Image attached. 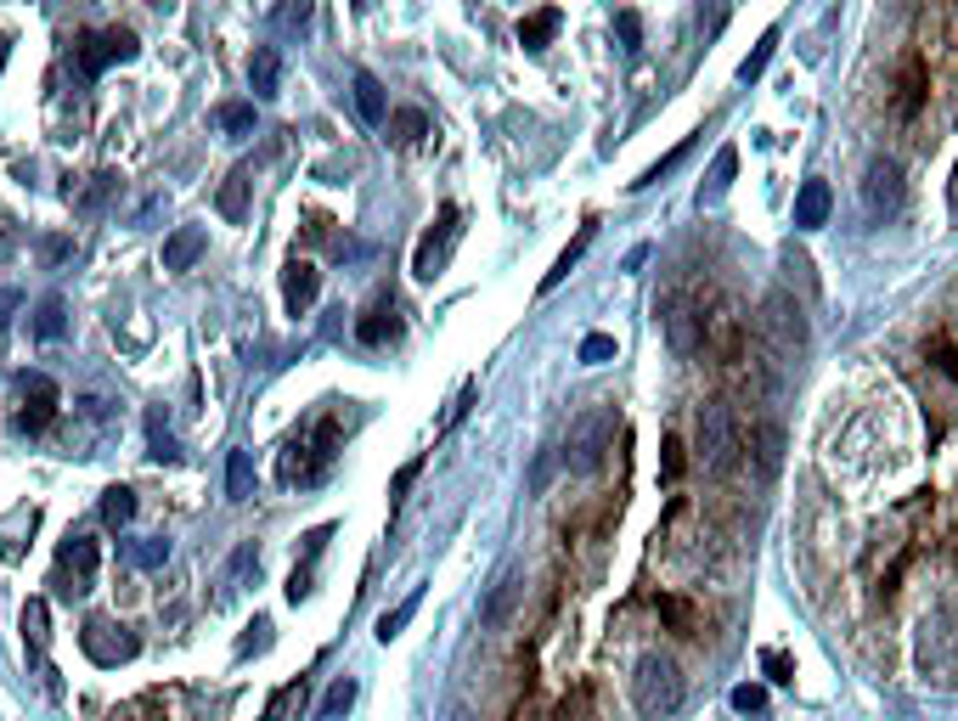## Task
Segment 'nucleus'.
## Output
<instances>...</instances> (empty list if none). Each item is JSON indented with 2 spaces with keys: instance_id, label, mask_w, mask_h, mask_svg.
<instances>
[{
  "instance_id": "nucleus-12",
  "label": "nucleus",
  "mask_w": 958,
  "mask_h": 721,
  "mask_svg": "<svg viewBox=\"0 0 958 721\" xmlns=\"http://www.w3.org/2000/svg\"><path fill=\"white\" fill-rule=\"evenodd\" d=\"M609 439H615V412H592V417L581 423L575 445H570V451H575L570 463H575L581 474H592V468L603 463V451H609Z\"/></svg>"
},
{
  "instance_id": "nucleus-2",
  "label": "nucleus",
  "mask_w": 958,
  "mask_h": 721,
  "mask_svg": "<svg viewBox=\"0 0 958 721\" xmlns=\"http://www.w3.org/2000/svg\"><path fill=\"white\" fill-rule=\"evenodd\" d=\"M682 699H688V682H682L676 660L643 654L638 671H632V704H638V715H643V721H665V715L682 710Z\"/></svg>"
},
{
  "instance_id": "nucleus-35",
  "label": "nucleus",
  "mask_w": 958,
  "mask_h": 721,
  "mask_svg": "<svg viewBox=\"0 0 958 721\" xmlns=\"http://www.w3.org/2000/svg\"><path fill=\"white\" fill-rule=\"evenodd\" d=\"M772 51H778V29H767V34L755 40V51L739 62V79H744V85H750V79H761V73H767V62H772Z\"/></svg>"
},
{
  "instance_id": "nucleus-42",
  "label": "nucleus",
  "mask_w": 958,
  "mask_h": 721,
  "mask_svg": "<svg viewBox=\"0 0 958 721\" xmlns=\"http://www.w3.org/2000/svg\"><path fill=\"white\" fill-rule=\"evenodd\" d=\"M113 187H119V175H97V180H91V187H85V192H79L73 204H79V209H97V204H102V198H108Z\"/></svg>"
},
{
  "instance_id": "nucleus-30",
  "label": "nucleus",
  "mask_w": 958,
  "mask_h": 721,
  "mask_svg": "<svg viewBox=\"0 0 958 721\" xmlns=\"http://www.w3.org/2000/svg\"><path fill=\"white\" fill-rule=\"evenodd\" d=\"M226 496L231 502L254 496V457H248V451H231V457H226Z\"/></svg>"
},
{
  "instance_id": "nucleus-41",
  "label": "nucleus",
  "mask_w": 958,
  "mask_h": 721,
  "mask_svg": "<svg viewBox=\"0 0 958 721\" xmlns=\"http://www.w3.org/2000/svg\"><path fill=\"white\" fill-rule=\"evenodd\" d=\"M615 34L626 51H643V18L638 12H615Z\"/></svg>"
},
{
  "instance_id": "nucleus-13",
  "label": "nucleus",
  "mask_w": 958,
  "mask_h": 721,
  "mask_svg": "<svg viewBox=\"0 0 958 721\" xmlns=\"http://www.w3.org/2000/svg\"><path fill=\"white\" fill-rule=\"evenodd\" d=\"M316 294H322V270L310 259H288V270H283V305H288V316H305L316 305Z\"/></svg>"
},
{
  "instance_id": "nucleus-10",
  "label": "nucleus",
  "mask_w": 958,
  "mask_h": 721,
  "mask_svg": "<svg viewBox=\"0 0 958 721\" xmlns=\"http://www.w3.org/2000/svg\"><path fill=\"white\" fill-rule=\"evenodd\" d=\"M660 327H665V344H671V355H682V360H693L705 349V310L700 305H688V299H671L665 310H660Z\"/></svg>"
},
{
  "instance_id": "nucleus-17",
  "label": "nucleus",
  "mask_w": 958,
  "mask_h": 721,
  "mask_svg": "<svg viewBox=\"0 0 958 721\" xmlns=\"http://www.w3.org/2000/svg\"><path fill=\"white\" fill-rule=\"evenodd\" d=\"M248 85H254V97H277L283 90V51L277 46H259L248 57Z\"/></svg>"
},
{
  "instance_id": "nucleus-31",
  "label": "nucleus",
  "mask_w": 958,
  "mask_h": 721,
  "mask_svg": "<svg viewBox=\"0 0 958 721\" xmlns=\"http://www.w3.org/2000/svg\"><path fill=\"white\" fill-rule=\"evenodd\" d=\"M384 125H389V141H395V147H412V141L428 136V113H417V108H401V113H389Z\"/></svg>"
},
{
  "instance_id": "nucleus-23",
  "label": "nucleus",
  "mask_w": 958,
  "mask_h": 721,
  "mask_svg": "<svg viewBox=\"0 0 958 721\" xmlns=\"http://www.w3.org/2000/svg\"><path fill=\"white\" fill-rule=\"evenodd\" d=\"M592 237H597V220H586V226H581V237H575V243H570V248H564L559 259H553V270H547V277H542V294H553V288H559V283L570 277V270L581 265V254L592 248Z\"/></svg>"
},
{
  "instance_id": "nucleus-50",
  "label": "nucleus",
  "mask_w": 958,
  "mask_h": 721,
  "mask_svg": "<svg viewBox=\"0 0 958 721\" xmlns=\"http://www.w3.org/2000/svg\"><path fill=\"white\" fill-rule=\"evenodd\" d=\"M0 73H7V34H0Z\"/></svg>"
},
{
  "instance_id": "nucleus-3",
  "label": "nucleus",
  "mask_w": 958,
  "mask_h": 721,
  "mask_svg": "<svg viewBox=\"0 0 958 721\" xmlns=\"http://www.w3.org/2000/svg\"><path fill=\"white\" fill-rule=\"evenodd\" d=\"M79 649H85V660H91V665H102V671L130 665V660L141 654L136 631H130L125 620H108V614H91V620L79 625Z\"/></svg>"
},
{
  "instance_id": "nucleus-33",
  "label": "nucleus",
  "mask_w": 958,
  "mask_h": 721,
  "mask_svg": "<svg viewBox=\"0 0 958 721\" xmlns=\"http://www.w3.org/2000/svg\"><path fill=\"white\" fill-rule=\"evenodd\" d=\"M147 457H158V463H176L181 451H176V434H169V423H164V412H147Z\"/></svg>"
},
{
  "instance_id": "nucleus-24",
  "label": "nucleus",
  "mask_w": 958,
  "mask_h": 721,
  "mask_svg": "<svg viewBox=\"0 0 958 721\" xmlns=\"http://www.w3.org/2000/svg\"><path fill=\"white\" fill-rule=\"evenodd\" d=\"M248 187H254V180H248V164H237V169L226 175V187H220V198H215L226 220H243V215H248Z\"/></svg>"
},
{
  "instance_id": "nucleus-21",
  "label": "nucleus",
  "mask_w": 958,
  "mask_h": 721,
  "mask_svg": "<svg viewBox=\"0 0 958 721\" xmlns=\"http://www.w3.org/2000/svg\"><path fill=\"white\" fill-rule=\"evenodd\" d=\"M559 23H564V12H559V7L531 12L525 23H518V46H525V51H547V46H553V34H559Z\"/></svg>"
},
{
  "instance_id": "nucleus-1",
  "label": "nucleus",
  "mask_w": 958,
  "mask_h": 721,
  "mask_svg": "<svg viewBox=\"0 0 958 721\" xmlns=\"http://www.w3.org/2000/svg\"><path fill=\"white\" fill-rule=\"evenodd\" d=\"M693 451L711 474H733L739 468V451H744V428L733 417L728 401H705L700 417H693Z\"/></svg>"
},
{
  "instance_id": "nucleus-44",
  "label": "nucleus",
  "mask_w": 958,
  "mask_h": 721,
  "mask_svg": "<svg viewBox=\"0 0 958 721\" xmlns=\"http://www.w3.org/2000/svg\"><path fill=\"white\" fill-rule=\"evenodd\" d=\"M417 474H423V457H412V463L395 474V485H389V507H401V496L412 491V480H417Z\"/></svg>"
},
{
  "instance_id": "nucleus-40",
  "label": "nucleus",
  "mask_w": 958,
  "mask_h": 721,
  "mask_svg": "<svg viewBox=\"0 0 958 721\" xmlns=\"http://www.w3.org/2000/svg\"><path fill=\"white\" fill-rule=\"evenodd\" d=\"M277 29L283 34H305L310 29V0H288V7L277 12Z\"/></svg>"
},
{
  "instance_id": "nucleus-37",
  "label": "nucleus",
  "mask_w": 958,
  "mask_h": 721,
  "mask_svg": "<svg viewBox=\"0 0 958 721\" xmlns=\"http://www.w3.org/2000/svg\"><path fill=\"white\" fill-rule=\"evenodd\" d=\"M248 570H259V553H254V547H237V553H231V564H226V581H220V592H226V597H231V592H243Z\"/></svg>"
},
{
  "instance_id": "nucleus-32",
  "label": "nucleus",
  "mask_w": 958,
  "mask_h": 721,
  "mask_svg": "<svg viewBox=\"0 0 958 721\" xmlns=\"http://www.w3.org/2000/svg\"><path fill=\"white\" fill-rule=\"evenodd\" d=\"M125 559L136 570H164L169 564V541L164 535H141V541H130V547H125Z\"/></svg>"
},
{
  "instance_id": "nucleus-26",
  "label": "nucleus",
  "mask_w": 958,
  "mask_h": 721,
  "mask_svg": "<svg viewBox=\"0 0 958 721\" xmlns=\"http://www.w3.org/2000/svg\"><path fill=\"white\" fill-rule=\"evenodd\" d=\"M733 169H739V147H722L717 164H711V180L700 187V204H722V192L733 187Z\"/></svg>"
},
{
  "instance_id": "nucleus-51",
  "label": "nucleus",
  "mask_w": 958,
  "mask_h": 721,
  "mask_svg": "<svg viewBox=\"0 0 958 721\" xmlns=\"http://www.w3.org/2000/svg\"><path fill=\"white\" fill-rule=\"evenodd\" d=\"M952 209H958V169H952Z\"/></svg>"
},
{
  "instance_id": "nucleus-43",
  "label": "nucleus",
  "mask_w": 958,
  "mask_h": 721,
  "mask_svg": "<svg viewBox=\"0 0 958 721\" xmlns=\"http://www.w3.org/2000/svg\"><path fill=\"white\" fill-rule=\"evenodd\" d=\"M474 395H480V384H474V378H463V389H457V401H452V412H446V428H457V423L468 417V406H474Z\"/></svg>"
},
{
  "instance_id": "nucleus-47",
  "label": "nucleus",
  "mask_w": 958,
  "mask_h": 721,
  "mask_svg": "<svg viewBox=\"0 0 958 721\" xmlns=\"http://www.w3.org/2000/svg\"><path fill=\"white\" fill-rule=\"evenodd\" d=\"M660 474H665V485H676V480H682V445H676V439H665V457H660Z\"/></svg>"
},
{
  "instance_id": "nucleus-15",
  "label": "nucleus",
  "mask_w": 958,
  "mask_h": 721,
  "mask_svg": "<svg viewBox=\"0 0 958 721\" xmlns=\"http://www.w3.org/2000/svg\"><path fill=\"white\" fill-rule=\"evenodd\" d=\"M204 248H209L204 226H176L164 237V270H192L204 259Z\"/></svg>"
},
{
  "instance_id": "nucleus-22",
  "label": "nucleus",
  "mask_w": 958,
  "mask_h": 721,
  "mask_svg": "<svg viewBox=\"0 0 958 721\" xmlns=\"http://www.w3.org/2000/svg\"><path fill=\"white\" fill-rule=\"evenodd\" d=\"M23 643H29V654H46L51 649V603L46 597H29L23 603Z\"/></svg>"
},
{
  "instance_id": "nucleus-11",
  "label": "nucleus",
  "mask_w": 958,
  "mask_h": 721,
  "mask_svg": "<svg viewBox=\"0 0 958 721\" xmlns=\"http://www.w3.org/2000/svg\"><path fill=\"white\" fill-rule=\"evenodd\" d=\"M767 338H772L778 355H796L807 344V322H801V305L790 294H772L767 299Z\"/></svg>"
},
{
  "instance_id": "nucleus-27",
  "label": "nucleus",
  "mask_w": 958,
  "mask_h": 721,
  "mask_svg": "<svg viewBox=\"0 0 958 721\" xmlns=\"http://www.w3.org/2000/svg\"><path fill=\"white\" fill-rule=\"evenodd\" d=\"M778 463H783V428L778 423H761L755 428V468H761V480H772Z\"/></svg>"
},
{
  "instance_id": "nucleus-45",
  "label": "nucleus",
  "mask_w": 958,
  "mask_h": 721,
  "mask_svg": "<svg viewBox=\"0 0 958 721\" xmlns=\"http://www.w3.org/2000/svg\"><path fill=\"white\" fill-rule=\"evenodd\" d=\"M660 614H665L676 631H688V625H693V609H688L682 597H660Z\"/></svg>"
},
{
  "instance_id": "nucleus-28",
  "label": "nucleus",
  "mask_w": 958,
  "mask_h": 721,
  "mask_svg": "<svg viewBox=\"0 0 958 721\" xmlns=\"http://www.w3.org/2000/svg\"><path fill=\"white\" fill-rule=\"evenodd\" d=\"M130 518H136V491L130 485H108L102 491V524L108 530H125Z\"/></svg>"
},
{
  "instance_id": "nucleus-14",
  "label": "nucleus",
  "mask_w": 958,
  "mask_h": 721,
  "mask_svg": "<svg viewBox=\"0 0 958 721\" xmlns=\"http://www.w3.org/2000/svg\"><path fill=\"white\" fill-rule=\"evenodd\" d=\"M518 592H525V575H518V570H502V575H496V586H491V592H485V603H480V625H485V631L507 625V614H513Z\"/></svg>"
},
{
  "instance_id": "nucleus-34",
  "label": "nucleus",
  "mask_w": 958,
  "mask_h": 721,
  "mask_svg": "<svg viewBox=\"0 0 958 721\" xmlns=\"http://www.w3.org/2000/svg\"><path fill=\"white\" fill-rule=\"evenodd\" d=\"M299 704H305V676H299V682H288V688H277L259 721H294V710H299Z\"/></svg>"
},
{
  "instance_id": "nucleus-5",
  "label": "nucleus",
  "mask_w": 958,
  "mask_h": 721,
  "mask_svg": "<svg viewBox=\"0 0 958 721\" xmlns=\"http://www.w3.org/2000/svg\"><path fill=\"white\" fill-rule=\"evenodd\" d=\"M457 237H463V209H457V204H446V209H441V220H434V226L423 231V243H417V254H412V277H417V283H434V277H441V270L452 265Z\"/></svg>"
},
{
  "instance_id": "nucleus-38",
  "label": "nucleus",
  "mask_w": 958,
  "mask_h": 721,
  "mask_svg": "<svg viewBox=\"0 0 958 721\" xmlns=\"http://www.w3.org/2000/svg\"><path fill=\"white\" fill-rule=\"evenodd\" d=\"M350 704H356V676H344V682H333V693L322 699V715H316V721H333V715H344Z\"/></svg>"
},
{
  "instance_id": "nucleus-46",
  "label": "nucleus",
  "mask_w": 958,
  "mask_h": 721,
  "mask_svg": "<svg viewBox=\"0 0 958 721\" xmlns=\"http://www.w3.org/2000/svg\"><path fill=\"white\" fill-rule=\"evenodd\" d=\"M682 152H688V141H682V147H676V152H665V158H660V164H654V169H649V175H643V180H632V187H654V180H660V175H671V169H676V164H682Z\"/></svg>"
},
{
  "instance_id": "nucleus-36",
  "label": "nucleus",
  "mask_w": 958,
  "mask_h": 721,
  "mask_svg": "<svg viewBox=\"0 0 958 721\" xmlns=\"http://www.w3.org/2000/svg\"><path fill=\"white\" fill-rule=\"evenodd\" d=\"M215 125H220L226 136H248V130H254V102H220V108H215Z\"/></svg>"
},
{
  "instance_id": "nucleus-48",
  "label": "nucleus",
  "mask_w": 958,
  "mask_h": 721,
  "mask_svg": "<svg viewBox=\"0 0 958 721\" xmlns=\"http://www.w3.org/2000/svg\"><path fill=\"white\" fill-rule=\"evenodd\" d=\"M761 704H767V693H761V688H733V710H744V715H750V710H761Z\"/></svg>"
},
{
  "instance_id": "nucleus-9",
  "label": "nucleus",
  "mask_w": 958,
  "mask_h": 721,
  "mask_svg": "<svg viewBox=\"0 0 958 721\" xmlns=\"http://www.w3.org/2000/svg\"><path fill=\"white\" fill-rule=\"evenodd\" d=\"M902 198H908L902 169H897L891 158H875V164H868V175H862V209H868V220H891V215L902 209Z\"/></svg>"
},
{
  "instance_id": "nucleus-6",
  "label": "nucleus",
  "mask_w": 958,
  "mask_h": 721,
  "mask_svg": "<svg viewBox=\"0 0 958 721\" xmlns=\"http://www.w3.org/2000/svg\"><path fill=\"white\" fill-rule=\"evenodd\" d=\"M141 46H136V34L130 29H85L79 40H73V62H79V73L85 79H97L102 68H113V62H130Z\"/></svg>"
},
{
  "instance_id": "nucleus-19",
  "label": "nucleus",
  "mask_w": 958,
  "mask_h": 721,
  "mask_svg": "<svg viewBox=\"0 0 958 721\" xmlns=\"http://www.w3.org/2000/svg\"><path fill=\"white\" fill-rule=\"evenodd\" d=\"M947 649H952V631H947V620H925V643H919V665H925L930 676H941V682H947Z\"/></svg>"
},
{
  "instance_id": "nucleus-8",
  "label": "nucleus",
  "mask_w": 958,
  "mask_h": 721,
  "mask_svg": "<svg viewBox=\"0 0 958 721\" xmlns=\"http://www.w3.org/2000/svg\"><path fill=\"white\" fill-rule=\"evenodd\" d=\"M97 564H102L97 541H91V535H68L62 547H57V581H51L57 597H85V592H91Z\"/></svg>"
},
{
  "instance_id": "nucleus-49",
  "label": "nucleus",
  "mask_w": 958,
  "mask_h": 721,
  "mask_svg": "<svg viewBox=\"0 0 958 721\" xmlns=\"http://www.w3.org/2000/svg\"><path fill=\"white\" fill-rule=\"evenodd\" d=\"M553 480V451H542V457H536V468H531V491H542Z\"/></svg>"
},
{
  "instance_id": "nucleus-29",
  "label": "nucleus",
  "mask_w": 958,
  "mask_h": 721,
  "mask_svg": "<svg viewBox=\"0 0 958 721\" xmlns=\"http://www.w3.org/2000/svg\"><path fill=\"white\" fill-rule=\"evenodd\" d=\"M417 603H423V592H406L395 609L378 614V643H395V638H401V631L412 625V614H417Z\"/></svg>"
},
{
  "instance_id": "nucleus-39",
  "label": "nucleus",
  "mask_w": 958,
  "mask_h": 721,
  "mask_svg": "<svg viewBox=\"0 0 958 721\" xmlns=\"http://www.w3.org/2000/svg\"><path fill=\"white\" fill-rule=\"evenodd\" d=\"M581 360H586V367H603V360H615V338H609V333H586V338H581Z\"/></svg>"
},
{
  "instance_id": "nucleus-7",
  "label": "nucleus",
  "mask_w": 958,
  "mask_h": 721,
  "mask_svg": "<svg viewBox=\"0 0 958 721\" xmlns=\"http://www.w3.org/2000/svg\"><path fill=\"white\" fill-rule=\"evenodd\" d=\"M333 439H338V423H322L316 439H294L283 451V468H277L283 485H316L327 474V463H333Z\"/></svg>"
},
{
  "instance_id": "nucleus-25",
  "label": "nucleus",
  "mask_w": 958,
  "mask_h": 721,
  "mask_svg": "<svg viewBox=\"0 0 958 721\" xmlns=\"http://www.w3.org/2000/svg\"><path fill=\"white\" fill-rule=\"evenodd\" d=\"M62 333H68V305H62V294H46V299L34 305V338L57 344Z\"/></svg>"
},
{
  "instance_id": "nucleus-16",
  "label": "nucleus",
  "mask_w": 958,
  "mask_h": 721,
  "mask_svg": "<svg viewBox=\"0 0 958 721\" xmlns=\"http://www.w3.org/2000/svg\"><path fill=\"white\" fill-rule=\"evenodd\" d=\"M834 198H829V180H801V192H796V226L801 231H818L829 220Z\"/></svg>"
},
{
  "instance_id": "nucleus-18",
  "label": "nucleus",
  "mask_w": 958,
  "mask_h": 721,
  "mask_svg": "<svg viewBox=\"0 0 958 721\" xmlns=\"http://www.w3.org/2000/svg\"><path fill=\"white\" fill-rule=\"evenodd\" d=\"M350 90H356V113L367 119V125H384L389 119V102H384V85L367 73V68H356L350 73Z\"/></svg>"
},
{
  "instance_id": "nucleus-4",
  "label": "nucleus",
  "mask_w": 958,
  "mask_h": 721,
  "mask_svg": "<svg viewBox=\"0 0 958 721\" xmlns=\"http://www.w3.org/2000/svg\"><path fill=\"white\" fill-rule=\"evenodd\" d=\"M57 406H62V395H57V378L51 373H18V384H12V423L23 434L51 428Z\"/></svg>"
},
{
  "instance_id": "nucleus-20",
  "label": "nucleus",
  "mask_w": 958,
  "mask_h": 721,
  "mask_svg": "<svg viewBox=\"0 0 958 721\" xmlns=\"http://www.w3.org/2000/svg\"><path fill=\"white\" fill-rule=\"evenodd\" d=\"M395 333H401L395 299H373V305H367V316L356 322V338H362V344H384V338H395Z\"/></svg>"
}]
</instances>
